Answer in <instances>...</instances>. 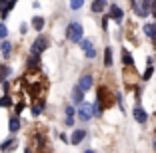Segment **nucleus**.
Returning <instances> with one entry per match:
<instances>
[{
    "label": "nucleus",
    "instance_id": "473e14b6",
    "mask_svg": "<svg viewBox=\"0 0 156 153\" xmlns=\"http://www.w3.org/2000/svg\"><path fill=\"white\" fill-rule=\"evenodd\" d=\"M86 153H94V151H92V149H88V151H86Z\"/></svg>",
    "mask_w": 156,
    "mask_h": 153
},
{
    "label": "nucleus",
    "instance_id": "72a5a7b5",
    "mask_svg": "<svg viewBox=\"0 0 156 153\" xmlns=\"http://www.w3.org/2000/svg\"><path fill=\"white\" fill-rule=\"evenodd\" d=\"M154 149H156V141H154Z\"/></svg>",
    "mask_w": 156,
    "mask_h": 153
},
{
    "label": "nucleus",
    "instance_id": "2eb2a0df",
    "mask_svg": "<svg viewBox=\"0 0 156 153\" xmlns=\"http://www.w3.org/2000/svg\"><path fill=\"white\" fill-rule=\"evenodd\" d=\"M32 28L38 32H42V28H44V18L42 16H34L32 18Z\"/></svg>",
    "mask_w": 156,
    "mask_h": 153
},
{
    "label": "nucleus",
    "instance_id": "ddd939ff",
    "mask_svg": "<svg viewBox=\"0 0 156 153\" xmlns=\"http://www.w3.org/2000/svg\"><path fill=\"white\" fill-rule=\"evenodd\" d=\"M106 4H108L106 0H94V2H92V12H104Z\"/></svg>",
    "mask_w": 156,
    "mask_h": 153
},
{
    "label": "nucleus",
    "instance_id": "f3484780",
    "mask_svg": "<svg viewBox=\"0 0 156 153\" xmlns=\"http://www.w3.org/2000/svg\"><path fill=\"white\" fill-rule=\"evenodd\" d=\"M8 127H10V131H12V133H16V131L20 129V119H18V117H10Z\"/></svg>",
    "mask_w": 156,
    "mask_h": 153
},
{
    "label": "nucleus",
    "instance_id": "a211bd4d",
    "mask_svg": "<svg viewBox=\"0 0 156 153\" xmlns=\"http://www.w3.org/2000/svg\"><path fill=\"white\" fill-rule=\"evenodd\" d=\"M144 34L150 36V38H154L156 36V24H146V26H144Z\"/></svg>",
    "mask_w": 156,
    "mask_h": 153
},
{
    "label": "nucleus",
    "instance_id": "f8f14e48",
    "mask_svg": "<svg viewBox=\"0 0 156 153\" xmlns=\"http://www.w3.org/2000/svg\"><path fill=\"white\" fill-rule=\"evenodd\" d=\"M10 74H12V70H10L6 64H0V84H4L6 78H8Z\"/></svg>",
    "mask_w": 156,
    "mask_h": 153
},
{
    "label": "nucleus",
    "instance_id": "dca6fc26",
    "mask_svg": "<svg viewBox=\"0 0 156 153\" xmlns=\"http://www.w3.org/2000/svg\"><path fill=\"white\" fill-rule=\"evenodd\" d=\"M104 66L106 68L112 66V50H110V46H108V48H104Z\"/></svg>",
    "mask_w": 156,
    "mask_h": 153
},
{
    "label": "nucleus",
    "instance_id": "c85d7f7f",
    "mask_svg": "<svg viewBox=\"0 0 156 153\" xmlns=\"http://www.w3.org/2000/svg\"><path fill=\"white\" fill-rule=\"evenodd\" d=\"M22 109H24V104H22V101H20V104L16 105V113H20V111H22Z\"/></svg>",
    "mask_w": 156,
    "mask_h": 153
},
{
    "label": "nucleus",
    "instance_id": "a878e982",
    "mask_svg": "<svg viewBox=\"0 0 156 153\" xmlns=\"http://www.w3.org/2000/svg\"><path fill=\"white\" fill-rule=\"evenodd\" d=\"M152 72H154V68L148 66V68H146V72H144V76H142V80H144V81H148V80L152 78Z\"/></svg>",
    "mask_w": 156,
    "mask_h": 153
},
{
    "label": "nucleus",
    "instance_id": "9d476101",
    "mask_svg": "<svg viewBox=\"0 0 156 153\" xmlns=\"http://www.w3.org/2000/svg\"><path fill=\"white\" fill-rule=\"evenodd\" d=\"M82 48H84V52H86V58H94V56H96V50L92 48L90 40H82Z\"/></svg>",
    "mask_w": 156,
    "mask_h": 153
},
{
    "label": "nucleus",
    "instance_id": "4468645a",
    "mask_svg": "<svg viewBox=\"0 0 156 153\" xmlns=\"http://www.w3.org/2000/svg\"><path fill=\"white\" fill-rule=\"evenodd\" d=\"M16 145H18V143H16V139H6L4 143L0 145V149H2V151H6V153H10L12 149H16Z\"/></svg>",
    "mask_w": 156,
    "mask_h": 153
},
{
    "label": "nucleus",
    "instance_id": "bb28decb",
    "mask_svg": "<svg viewBox=\"0 0 156 153\" xmlns=\"http://www.w3.org/2000/svg\"><path fill=\"white\" fill-rule=\"evenodd\" d=\"M6 36H8V28H6L4 24H0V40H4Z\"/></svg>",
    "mask_w": 156,
    "mask_h": 153
},
{
    "label": "nucleus",
    "instance_id": "0eeeda50",
    "mask_svg": "<svg viewBox=\"0 0 156 153\" xmlns=\"http://www.w3.org/2000/svg\"><path fill=\"white\" fill-rule=\"evenodd\" d=\"M14 8V0H0V12H2V18H6V14Z\"/></svg>",
    "mask_w": 156,
    "mask_h": 153
},
{
    "label": "nucleus",
    "instance_id": "b1692460",
    "mask_svg": "<svg viewBox=\"0 0 156 153\" xmlns=\"http://www.w3.org/2000/svg\"><path fill=\"white\" fill-rule=\"evenodd\" d=\"M82 4H84V0H70V8H72V10L82 8Z\"/></svg>",
    "mask_w": 156,
    "mask_h": 153
},
{
    "label": "nucleus",
    "instance_id": "5701e85b",
    "mask_svg": "<svg viewBox=\"0 0 156 153\" xmlns=\"http://www.w3.org/2000/svg\"><path fill=\"white\" fill-rule=\"evenodd\" d=\"M10 105H12L10 95H2V99H0V108H10Z\"/></svg>",
    "mask_w": 156,
    "mask_h": 153
},
{
    "label": "nucleus",
    "instance_id": "c756f323",
    "mask_svg": "<svg viewBox=\"0 0 156 153\" xmlns=\"http://www.w3.org/2000/svg\"><path fill=\"white\" fill-rule=\"evenodd\" d=\"M74 123V117H66V125H72Z\"/></svg>",
    "mask_w": 156,
    "mask_h": 153
},
{
    "label": "nucleus",
    "instance_id": "f704fd0d",
    "mask_svg": "<svg viewBox=\"0 0 156 153\" xmlns=\"http://www.w3.org/2000/svg\"><path fill=\"white\" fill-rule=\"evenodd\" d=\"M14 2H16V0H14Z\"/></svg>",
    "mask_w": 156,
    "mask_h": 153
},
{
    "label": "nucleus",
    "instance_id": "20e7f679",
    "mask_svg": "<svg viewBox=\"0 0 156 153\" xmlns=\"http://www.w3.org/2000/svg\"><path fill=\"white\" fill-rule=\"evenodd\" d=\"M94 115V105L92 104H80V108H78V117L82 119V121H88L90 117Z\"/></svg>",
    "mask_w": 156,
    "mask_h": 153
},
{
    "label": "nucleus",
    "instance_id": "f257e3e1",
    "mask_svg": "<svg viewBox=\"0 0 156 153\" xmlns=\"http://www.w3.org/2000/svg\"><path fill=\"white\" fill-rule=\"evenodd\" d=\"M96 94H98V98H96V105H94V115H100L102 109L112 108V104H114V98H112V95L108 94V90H106L104 86L98 88Z\"/></svg>",
    "mask_w": 156,
    "mask_h": 153
},
{
    "label": "nucleus",
    "instance_id": "cd10ccee",
    "mask_svg": "<svg viewBox=\"0 0 156 153\" xmlns=\"http://www.w3.org/2000/svg\"><path fill=\"white\" fill-rule=\"evenodd\" d=\"M64 111H66V117H74V108H72V105H68Z\"/></svg>",
    "mask_w": 156,
    "mask_h": 153
},
{
    "label": "nucleus",
    "instance_id": "aec40b11",
    "mask_svg": "<svg viewBox=\"0 0 156 153\" xmlns=\"http://www.w3.org/2000/svg\"><path fill=\"white\" fill-rule=\"evenodd\" d=\"M28 68H38V66H40V60H38V56H30V58H28Z\"/></svg>",
    "mask_w": 156,
    "mask_h": 153
},
{
    "label": "nucleus",
    "instance_id": "9b49d317",
    "mask_svg": "<svg viewBox=\"0 0 156 153\" xmlns=\"http://www.w3.org/2000/svg\"><path fill=\"white\" fill-rule=\"evenodd\" d=\"M110 14H112V18H114L116 22H120V20L124 18V12H122V8H118L116 4H112V6H110Z\"/></svg>",
    "mask_w": 156,
    "mask_h": 153
},
{
    "label": "nucleus",
    "instance_id": "4be33fe9",
    "mask_svg": "<svg viewBox=\"0 0 156 153\" xmlns=\"http://www.w3.org/2000/svg\"><path fill=\"white\" fill-rule=\"evenodd\" d=\"M150 10V0H142V8H140V16H146Z\"/></svg>",
    "mask_w": 156,
    "mask_h": 153
},
{
    "label": "nucleus",
    "instance_id": "f03ea898",
    "mask_svg": "<svg viewBox=\"0 0 156 153\" xmlns=\"http://www.w3.org/2000/svg\"><path fill=\"white\" fill-rule=\"evenodd\" d=\"M82 34H84V28L82 24H78V22H70L68 28H66V36H68L70 42H82Z\"/></svg>",
    "mask_w": 156,
    "mask_h": 153
},
{
    "label": "nucleus",
    "instance_id": "2f4dec72",
    "mask_svg": "<svg viewBox=\"0 0 156 153\" xmlns=\"http://www.w3.org/2000/svg\"><path fill=\"white\" fill-rule=\"evenodd\" d=\"M152 12L156 14V2H154V4H152Z\"/></svg>",
    "mask_w": 156,
    "mask_h": 153
},
{
    "label": "nucleus",
    "instance_id": "6e6552de",
    "mask_svg": "<svg viewBox=\"0 0 156 153\" xmlns=\"http://www.w3.org/2000/svg\"><path fill=\"white\" fill-rule=\"evenodd\" d=\"M134 119H136L138 123H146V119H148V113L144 111L142 108H134Z\"/></svg>",
    "mask_w": 156,
    "mask_h": 153
},
{
    "label": "nucleus",
    "instance_id": "423d86ee",
    "mask_svg": "<svg viewBox=\"0 0 156 153\" xmlns=\"http://www.w3.org/2000/svg\"><path fill=\"white\" fill-rule=\"evenodd\" d=\"M86 137V131L84 129H74V133H72V137H70V143L72 145H78L80 141Z\"/></svg>",
    "mask_w": 156,
    "mask_h": 153
},
{
    "label": "nucleus",
    "instance_id": "393cba45",
    "mask_svg": "<svg viewBox=\"0 0 156 153\" xmlns=\"http://www.w3.org/2000/svg\"><path fill=\"white\" fill-rule=\"evenodd\" d=\"M42 109H44V101H40V104L34 105V108H32V113H34V115H40Z\"/></svg>",
    "mask_w": 156,
    "mask_h": 153
},
{
    "label": "nucleus",
    "instance_id": "412c9836",
    "mask_svg": "<svg viewBox=\"0 0 156 153\" xmlns=\"http://www.w3.org/2000/svg\"><path fill=\"white\" fill-rule=\"evenodd\" d=\"M0 50H2V54H4L6 58H8V56H10V50H12V44H10V42H2Z\"/></svg>",
    "mask_w": 156,
    "mask_h": 153
},
{
    "label": "nucleus",
    "instance_id": "7c9ffc66",
    "mask_svg": "<svg viewBox=\"0 0 156 153\" xmlns=\"http://www.w3.org/2000/svg\"><path fill=\"white\" fill-rule=\"evenodd\" d=\"M26 30H28V26H26V24H22V26H20V32H22V34H26Z\"/></svg>",
    "mask_w": 156,
    "mask_h": 153
},
{
    "label": "nucleus",
    "instance_id": "1a4fd4ad",
    "mask_svg": "<svg viewBox=\"0 0 156 153\" xmlns=\"http://www.w3.org/2000/svg\"><path fill=\"white\" fill-rule=\"evenodd\" d=\"M72 101L74 104H82L84 101V91L78 86H74V90H72Z\"/></svg>",
    "mask_w": 156,
    "mask_h": 153
},
{
    "label": "nucleus",
    "instance_id": "6ab92c4d",
    "mask_svg": "<svg viewBox=\"0 0 156 153\" xmlns=\"http://www.w3.org/2000/svg\"><path fill=\"white\" fill-rule=\"evenodd\" d=\"M122 62L126 64V66H134V60H132V56H130L128 50H124V52H122Z\"/></svg>",
    "mask_w": 156,
    "mask_h": 153
},
{
    "label": "nucleus",
    "instance_id": "7ed1b4c3",
    "mask_svg": "<svg viewBox=\"0 0 156 153\" xmlns=\"http://www.w3.org/2000/svg\"><path fill=\"white\" fill-rule=\"evenodd\" d=\"M46 48H48V40H46V36H38L36 40H34V44L30 46V52H32L34 56H40Z\"/></svg>",
    "mask_w": 156,
    "mask_h": 153
},
{
    "label": "nucleus",
    "instance_id": "39448f33",
    "mask_svg": "<svg viewBox=\"0 0 156 153\" xmlns=\"http://www.w3.org/2000/svg\"><path fill=\"white\" fill-rule=\"evenodd\" d=\"M92 86H94V80H92V76H82L80 80H78V88H80L82 91L90 90Z\"/></svg>",
    "mask_w": 156,
    "mask_h": 153
}]
</instances>
